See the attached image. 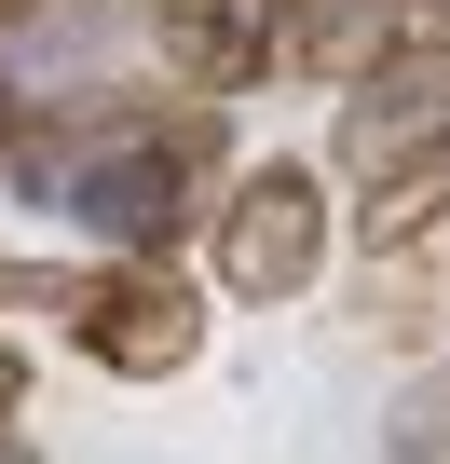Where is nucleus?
Masks as SVG:
<instances>
[{
    "label": "nucleus",
    "instance_id": "nucleus-1",
    "mask_svg": "<svg viewBox=\"0 0 450 464\" xmlns=\"http://www.w3.org/2000/svg\"><path fill=\"white\" fill-rule=\"evenodd\" d=\"M0 178H14V205H42L82 246L164 260L233 191V123L205 96H55V110H14Z\"/></svg>",
    "mask_w": 450,
    "mask_h": 464
},
{
    "label": "nucleus",
    "instance_id": "nucleus-4",
    "mask_svg": "<svg viewBox=\"0 0 450 464\" xmlns=\"http://www.w3.org/2000/svg\"><path fill=\"white\" fill-rule=\"evenodd\" d=\"M218 287L233 301H301L314 274H328V178L314 164H233V191H218Z\"/></svg>",
    "mask_w": 450,
    "mask_h": 464
},
{
    "label": "nucleus",
    "instance_id": "nucleus-7",
    "mask_svg": "<svg viewBox=\"0 0 450 464\" xmlns=\"http://www.w3.org/2000/svg\"><path fill=\"white\" fill-rule=\"evenodd\" d=\"M396 464H450V369H423L396 396Z\"/></svg>",
    "mask_w": 450,
    "mask_h": 464
},
{
    "label": "nucleus",
    "instance_id": "nucleus-2",
    "mask_svg": "<svg viewBox=\"0 0 450 464\" xmlns=\"http://www.w3.org/2000/svg\"><path fill=\"white\" fill-rule=\"evenodd\" d=\"M328 164H341V191H369L355 205L369 246H423L450 218V42H396L382 69H355Z\"/></svg>",
    "mask_w": 450,
    "mask_h": 464
},
{
    "label": "nucleus",
    "instance_id": "nucleus-9",
    "mask_svg": "<svg viewBox=\"0 0 450 464\" xmlns=\"http://www.w3.org/2000/svg\"><path fill=\"white\" fill-rule=\"evenodd\" d=\"M14 410H28V355L0 342V423H14Z\"/></svg>",
    "mask_w": 450,
    "mask_h": 464
},
{
    "label": "nucleus",
    "instance_id": "nucleus-10",
    "mask_svg": "<svg viewBox=\"0 0 450 464\" xmlns=\"http://www.w3.org/2000/svg\"><path fill=\"white\" fill-rule=\"evenodd\" d=\"M0 464H42V450H28V437H14V423H0Z\"/></svg>",
    "mask_w": 450,
    "mask_h": 464
},
{
    "label": "nucleus",
    "instance_id": "nucleus-3",
    "mask_svg": "<svg viewBox=\"0 0 450 464\" xmlns=\"http://www.w3.org/2000/svg\"><path fill=\"white\" fill-rule=\"evenodd\" d=\"M55 342L96 355L110 382H177V369L205 355V287H191L177 260H69Z\"/></svg>",
    "mask_w": 450,
    "mask_h": 464
},
{
    "label": "nucleus",
    "instance_id": "nucleus-6",
    "mask_svg": "<svg viewBox=\"0 0 450 464\" xmlns=\"http://www.w3.org/2000/svg\"><path fill=\"white\" fill-rule=\"evenodd\" d=\"M287 55L328 69V82L382 69V55H396V0H287Z\"/></svg>",
    "mask_w": 450,
    "mask_h": 464
},
{
    "label": "nucleus",
    "instance_id": "nucleus-8",
    "mask_svg": "<svg viewBox=\"0 0 450 464\" xmlns=\"http://www.w3.org/2000/svg\"><path fill=\"white\" fill-rule=\"evenodd\" d=\"M55 287H69V260H0V314H55Z\"/></svg>",
    "mask_w": 450,
    "mask_h": 464
},
{
    "label": "nucleus",
    "instance_id": "nucleus-5",
    "mask_svg": "<svg viewBox=\"0 0 450 464\" xmlns=\"http://www.w3.org/2000/svg\"><path fill=\"white\" fill-rule=\"evenodd\" d=\"M150 42H164V69L218 110V96H246V82L287 55V0H150Z\"/></svg>",
    "mask_w": 450,
    "mask_h": 464
},
{
    "label": "nucleus",
    "instance_id": "nucleus-11",
    "mask_svg": "<svg viewBox=\"0 0 450 464\" xmlns=\"http://www.w3.org/2000/svg\"><path fill=\"white\" fill-rule=\"evenodd\" d=\"M14 14H28V0H0V28H14Z\"/></svg>",
    "mask_w": 450,
    "mask_h": 464
}]
</instances>
